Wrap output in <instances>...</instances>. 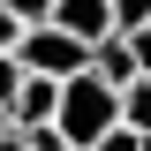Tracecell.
Returning <instances> with one entry per match:
<instances>
[{
	"label": "cell",
	"instance_id": "3",
	"mask_svg": "<svg viewBox=\"0 0 151 151\" xmlns=\"http://www.w3.org/2000/svg\"><path fill=\"white\" fill-rule=\"evenodd\" d=\"M53 23H60V30H76L83 45H98V38H113V30H121L113 0H53Z\"/></svg>",
	"mask_w": 151,
	"mask_h": 151
},
{
	"label": "cell",
	"instance_id": "4",
	"mask_svg": "<svg viewBox=\"0 0 151 151\" xmlns=\"http://www.w3.org/2000/svg\"><path fill=\"white\" fill-rule=\"evenodd\" d=\"M8 113H15V129L53 121V113H60V76H38V68H30V83L15 91V106H8Z\"/></svg>",
	"mask_w": 151,
	"mask_h": 151
},
{
	"label": "cell",
	"instance_id": "9",
	"mask_svg": "<svg viewBox=\"0 0 151 151\" xmlns=\"http://www.w3.org/2000/svg\"><path fill=\"white\" fill-rule=\"evenodd\" d=\"M23 38V23H15V8H8V0H0V53H8V45H15Z\"/></svg>",
	"mask_w": 151,
	"mask_h": 151
},
{
	"label": "cell",
	"instance_id": "7",
	"mask_svg": "<svg viewBox=\"0 0 151 151\" xmlns=\"http://www.w3.org/2000/svg\"><path fill=\"white\" fill-rule=\"evenodd\" d=\"M15 8V23H53V0H8Z\"/></svg>",
	"mask_w": 151,
	"mask_h": 151
},
{
	"label": "cell",
	"instance_id": "6",
	"mask_svg": "<svg viewBox=\"0 0 151 151\" xmlns=\"http://www.w3.org/2000/svg\"><path fill=\"white\" fill-rule=\"evenodd\" d=\"M91 151H151V136H144V129H129V121H113V129L98 136Z\"/></svg>",
	"mask_w": 151,
	"mask_h": 151
},
{
	"label": "cell",
	"instance_id": "1",
	"mask_svg": "<svg viewBox=\"0 0 151 151\" xmlns=\"http://www.w3.org/2000/svg\"><path fill=\"white\" fill-rule=\"evenodd\" d=\"M60 136H68L76 151H91L98 136L121 121V83H106L98 68H76V76H60Z\"/></svg>",
	"mask_w": 151,
	"mask_h": 151
},
{
	"label": "cell",
	"instance_id": "12",
	"mask_svg": "<svg viewBox=\"0 0 151 151\" xmlns=\"http://www.w3.org/2000/svg\"><path fill=\"white\" fill-rule=\"evenodd\" d=\"M8 129H15V113H8V106H0V136H8Z\"/></svg>",
	"mask_w": 151,
	"mask_h": 151
},
{
	"label": "cell",
	"instance_id": "11",
	"mask_svg": "<svg viewBox=\"0 0 151 151\" xmlns=\"http://www.w3.org/2000/svg\"><path fill=\"white\" fill-rule=\"evenodd\" d=\"M0 151H38V144H30V129H8V136H0Z\"/></svg>",
	"mask_w": 151,
	"mask_h": 151
},
{
	"label": "cell",
	"instance_id": "5",
	"mask_svg": "<svg viewBox=\"0 0 151 151\" xmlns=\"http://www.w3.org/2000/svg\"><path fill=\"white\" fill-rule=\"evenodd\" d=\"M121 121H129V129H144V136H151V68L136 76V83H121Z\"/></svg>",
	"mask_w": 151,
	"mask_h": 151
},
{
	"label": "cell",
	"instance_id": "10",
	"mask_svg": "<svg viewBox=\"0 0 151 151\" xmlns=\"http://www.w3.org/2000/svg\"><path fill=\"white\" fill-rule=\"evenodd\" d=\"M129 45H136V60L151 68V23H129Z\"/></svg>",
	"mask_w": 151,
	"mask_h": 151
},
{
	"label": "cell",
	"instance_id": "8",
	"mask_svg": "<svg viewBox=\"0 0 151 151\" xmlns=\"http://www.w3.org/2000/svg\"><path fill=\"white\" fill-rule=\"evenodd\" d=\"M113 15H121V30L129 23H151V0H113Z\"/></svg>",
	"mask_w": 151,
	"mask_h": 151
},
{
	"label": "cell",
	"instance_id": "2",
	"mask_svg": "<svg viewBox=\"0 0 151 151\" xmlns=\"http://www.w3.org/2000/svg\"><path fill=\"white\" fill-rule=\"evenodd\" d=\"M15 53H23V68H38V76H76V68H91V45H83L76 30H60V23H23Z\"/></svg>",
	"mask_w": 151,
	"mask_h": 151
}]
</instances>
